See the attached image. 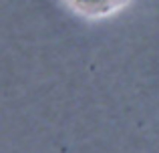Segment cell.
I'll use <instances>...</instances> for the list:
<instances>
[{
    "instance_id": "1",
    "label": "cell",
    "mask_w": 159,
    "mask_h": 153,
    "mask_svg": "<svg viewBox=\"0 0 159 153\" xmlns=\"http://www.w3.org/2000/svg\"><path fill=\"white\" fill-rule=\"evenodd\" d=\"M123 0H69V4L73 8H77L79 12H85V14H107V12L115 10Z\"/></svg>"
}]
</instances>
